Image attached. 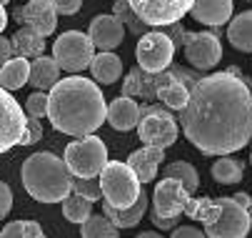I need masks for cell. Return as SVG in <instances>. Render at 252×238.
<instances>
[{
    "label": "cell",
    "mask_w": 252,
    "mask_h": 238,
    "mask_svg": "<svg viewBox=\"0 0 252 238\" xmlns=\"http://www.w3.org/2000/svg\"><path fill=\"white\" fill-rule=\"evenodd\" d=\"M190 15L210 28H220L232 18V0H192Z\"/></svg>",
    "instance_id": "obj_18"
},
{
    "label": "cell",
    "mask_w": 252,
    "mask_h": 238,
    "mask_svg": "<svg viewBox=\"0 0 252 238\" xmlns=\"http://www.w3.org/2000/svg\"><path fill=\"white\" fill-rule=\"evenodd\" d=\"M162 36H167L170 40H172V45H175V50L177 48H183V43H185V28H183V23H170V25H162V28H158Z\"/></svg>",
    "instance_id": "obj_36"
},
{
    "label": "cell",
    "mask_w": 252,
    "mask_h": 238,
    "mask_svg": "<svg viewBox=\"0 0 252 238\" xmlns=\"http://www.w3.org/2000/svg\"><path fill=\"white\" fill-rule=\"evenodd\" d=\"M200 78H202V73L188 71V68H183V65H170V68L158 71V73H148V71H142V68H132V71L127 73V78L123 80V95L142 98V100H158V93L165 85L180 80L190 90Z\"/></svg>",
    "instance_id": "obj_4"
},
{
    "label": "cell",
    "mask_w": 252,
    "mask_h": 238,
    "mask_svg": "<svg viewBox=\"0 0 252 238\" xmlns=\"http://www.w3.org/2000/svg\"><path fill=\"white\" fill-rule=\"evenodd\" d=\"M63 216L70 221V223H85L90 216H93V203L85 200L83 196L78 193H70L63 198Z\"/></svg>",
    "instance_id": "obj_27"
},
{
    "label": "cell",
    "mask_w": 252,
    "mask_h": 238,
    "mask_svg": "<svg viewBox=\"0 0 252 238\" xmlns=\"http://www.w3.org/2000/svg\"><path fill=\"white\" fill-rule=\"evenodd\" d=\"M150 218H153V216H150ZM177 221H180V218H153V223H155L158 228H165V231L175 228V226H177Z\"/></svg>",
    "instance_id": "obj_41"
},
{
    "label": "cell",
    "mask_w": 252,
    "mask_h": 238,
    "mask_svg": "<svg viewBox=\"0 0 252 238\" xmlns=\"http://www.w3.org/2000/svg\"><path fill=\"white\" fill-rule=\"evenodd\" d=\"M10 48L15 58H40L45 53V36H40L38 30H32L28 25H23L15 36L10 38Z\"/></svg>",
    "instance_id": "obj_21"
},
{
    "label": "cell",
    "mask_w": 252,
    "mask_h": 238,
    "mask_svg": "<svg viewBox=\"0 0 252 238\" xmlns=\"http://www.w3.org/2000/svg\"><path fill=\"white\" fill-rule=\"evenodd\" d=\"M80 236L83 238H120V228H115L102 213V216H90L80 226Z\"/></svg>",
    "instance_id": "obj_30"
},
{
    "label": "cell",
    "mask_w": 252,
    "mask_h": 238,
    "mask_svg": "<svg viewBox=\"0 0 252 238\" xmlns=\"http://www.w3.org/2000/svg\"><path fill=\"white\" fill-rule=\"evenodd\" d=\"M43 138V125L38 118H25V133L20 138V146H32Z\"/></svg>",
    "instance_id": "obj_35"
},
{
    "label": "cell",
    "mask_w": 252,
    "mask_h": 238,
    "mask_svg": "<svg viewBox=\"0 0 252 238\" xmlns=\"http://www.w3.org/2000/svg\"><path fill=\"white\" fill-rule=\"evenodd\" d=\"M13 208V191L5 181H0V221H3Z\"/></svg>",
    "instance_id": "obj_37"
},
{
    "label": "cell",
    "mask_w": 252,
    "mask_h": 238,
    "mask_svg": "<svg viewBox=\"0 0 252 238\" xmlns=\"http://www.w3.org/2000/svg\"><path fill=\"white\" fill-rule=\"evenodd\" d=\"M177 118L165 108L160 113H150L142 116L137 123V135L145 146H155V148H170L177 141Z\"/></svg>",
    "instance_id": "obj_13"
},
{
    "label": "cell",
    "mask_w": 252,
    "mask_h": 238,
    "mask_svg": "<svg viewBox=\"0 0 252 238\" xmlns=\"http://www.w3.org/2000/svg\"><path fill=\"white\" fill-rule=\"evenodd\" d=\"M105 98L95 80L70 76L58 80L48 93V118L55 130L65 135H93L105 123Z\"/></svg>",
    "instance_id": "obj_2"
},
{
    "label": "cell",
    "mask_w": 252,
    "mask_h": 238,
    "mask_svg": "<svg viewBox=\"0 0 252 238\" xmlns=\"http://www.w3.org/2000/svg\"><path fill=\"white\" fill-rule=\"evenodd\" d=\"M93 55H95V45L80 30L63 33V36H58V40L53 45V58L60 65V71H65V73L85 71L93 60Z\"/></svg>",
    "instance_id": "obj_7"
},
{
    "label": "cell",
    "mask_w": 252,
    "mask_h": 238,
    "mask_svg": "<svg viewBox=\"0 0 252 238\" xmlns=\"http://www.w3.org/2000/svg\"><path fill=\"white\" fill-rule=\"evenodd\" d=\"M5 25H8V15H5V5H0V33L5 30Z\"/></svg>",
    "instance_id": "obj_43"
},
{
    "label": "cell",
    "mask_w": 252,
    "mask_h": 238,
    "mask_svg": "<svg viewBox=\"0 0 252 238\" xmlns=\"http://www.w3.org/2000/svg\"><path fill=\"white\" fill-rule=\"evenodd\" d=\"M25 113H28V118H43L48 113V95L43 90H35L25 100Z\"/></svg>",
    "instance_id": "obj_34"
},
{
    "label": "cell",
    "mask_w": 252,
    "mask_h": 238,
    "mask_svg": "<svg viewBox=\"0 0 252 238\" xmlns=\"http://www.w3.org/2000/svg\"><path fill=\"white\" fill-rule=\"evenodd\" d=\"M242 173H245V165L242 160L237 158H230V156H220V160L212 163V178L222 183V186H235L242 181Z\"/></svg>",
    "instance_id": "obj_26"
},
{
    "label": "cell",
    "mask_w": 252,
    "mask_h": 238,
    "mask_svg": "<svg viewBox=\"0 0 252 238\" xmlns=\"http://www.w3.org/2000/svg\"><path fill=\"white\" fill-rule=\"evenodd\" d=\"M0 238H48V236L38 221H10L0 231Z\"/></svg>",
    "instance_id": "obj_32"
},
{
    "label": "cell",
    "mask_w": 252,
    "mask_h": 238,
    "mask_svg": "<svg viewBox=\"0 0 252 238\" xmlns=\"http://www.w3.org/2000/svg\"><path fill=\"white\" fill-rule=\"evenodd\" d=\"M5 3H10V0H0V5H5Z\"/></svg>",
    "instance_id": "obj_46"
},
{
    "label": "cell",
    "mask_w": 252,
    "mask_h": 238,
    "mask_svg": "<svg viewBox=\"0 0 252 238\" xmlns=\"http://www.w3.org/2000/svg\"><path fill=\"white\" fill-rule=\"evenodd\" d=\"M188 95H190V90L180 83V80H175V83L165 85V88L158 93V100H160L167 111H183L185 103H188Z\"/></svg>",
    "instance_id": "obj_31"
},
{
    "label": "cell",
    "mask_w": 252,
    "mask_h": 238,
    "mask_svg": "<svg viewBox=\"0 0 252 238\" xmlns=\"http://www.w3.org/2000/svg\"><path fill=\"white\" fill-rule=\"evenodd\" d=\"M88 38L100 53H113L125 38V28L115 15H97L88 28Z\"/></svg>",
    "instance_id": "obj_16"
},
{
    "label": "cell",
    "mask_w": 252,
    "mask_h": 238,
    "mask_svg": "<svg viewBox=\"0 0 252 238\" xmlns=\"http://www.w3.org/2000/svg\"><path fill=\"white\" fill-rule=\"evenodd\" d=\"M20 181L30 198L38 203H63L65 196L73 193V173L60 156L50 151L32 153L20 168Z\"/></svg>",
    "instance_id": "obj_3"
},
{
    "label": "cell",
    "mask_w": 252,
    "mask_h": 238,
    "mask_svg": "<svg viewBox=\"0 0 252 238\" xmlns=\"http://www.w3.org/2000/svg\"><path fill=\"white\" fill-rule=\"evenodd\" d=\"M88 68H90L93 78L97 83H102V85H113L123 76V60L115 53H97V55H93Z\"/></svg>",
    "instance_id": "obj_23"
},
{
    "label": "cell",
    "mask_w": 252,
    "mask_h": 238,
    "mask_svg": "<svg viewBox=\"0 0 252 238\" xmlns=\"http://www.w3.org/2000/svg\"><path fill=\"white\" fill-rule=\"evenodd\" d=\"M65 165L73 178H97L107 163L105 141L97 135H83L65 146Z\"/></svg>",
    "instance_id": "obj_6"
},
{
    "label": "cell",
    "mask_w": 252,
    "mask_h": 238,
    "mask_svg": "<svg viewBox=\"0 0 252 238\" xmlns=\"http://www.w3.org/2000/svg\"><path fill=\"white\" fill-rule=\"evenodd\" d=\"M127 3L137 13V18L150 28L180 23L192 8V0H127Z\"/></svg>",
    "instance_id": "obj_10"
},
{
    "label": "cell",
    "mask_w": 252,
    "mask_h": 238,
    "mask_svg": "<svg viewBox=\"0 0 252 238\" xmlns=\"http://www.w3.org/2000/svg\"><path fill=\"white\" fill-rule=\"evenodd\" d=\"M165 178H175V181H180L185 186V191L192 196L195 191H197V186H200V176H197V171H195V165H190V163H185V160H175V163H170L167 168H165Z\"/></svg>",
    "instance_id": "obj_29"
},
{
    "label": "cell",
    "mask_w": 252,
    "mask_h": 238,
    "mask_svg": "<svg viewBox=\"0 0 252 238\" xmlns=\"http://www.w3.org/2000/svg\"><path fill=\"white\" fill-rule=\"evenodd\" d=\"M247 213H250V218H252V196H250V200H247Z\"/></svg>",
    "instance_id": "obj_45"
},
{
    "label": "cell",
    "mask_w": 252,
    "mask_h": 238,
    "mask_svg": "<svg viewBox=\"0 0 252 238\" xmlns=\"http://www.w3.org/2000/svg\"><path fill=\"white\" fill-rule=\"evenodd\" d=\"M170 238H207V236L200 228H195V226H180V228L172 231Z\"/></svg>",
    "instance_id": "obj_39"
},
{
    "label": "cell",
    "mask_w": 252,
    "mask_h": 238,
    "mask_svg": "<svg viewBox=\"0 0 252 238\" xmlns=\"http://www.w3.org/2000/svg\"><path fill=\"white\" fill-rule=\"evenodd\" d=\"M107 123H110L115 130H132L137 128L140 123V111H137V100L127 98V95H120L115 98L110 106H107V113H105Z\"/></svg>",
    "instance_id": "obj_19"
},
{
    "label": "cell",
    "mask_w": 252,
    "mask_h": 238,
    "mask_svg": "<svg viewBox=\"0 0 252 238\" xmlns=\"http://www.w3.org/2000/svg\"><path fill=\"white\" fill-rule=\"evenodd\" d=\"M60 80V65L55 63V58L40 55L30 63V73H28V83L35 90H50L55 83Z\"/></svg>",
    "instance_id": "obj_22"
},
{
    "label": "cell",
    "mask_w": 252,
    "mask_h": 238,
    "mask_svg": "<svg viewBox=\"0 0 252 238\" xmlns=\"http://www.w3.org/2000/svg\"><path fill=\"white\" fill-rule=\"evenodd\" d=\"M135 58H137V68H142L148 73H158V71H165V68L172 65L175 45L167 36H162L155 28L140 38V43L135 48Z\"/></svg>",
    "instance_id": "obj_9"
},
{
    "label": "cell",
    "mask_w": 252,
    "mask_h": 238,
    "mask_svg": "<svg viewBox=\"0 0 252 238\" xmlns=\"http://www.w3.org/2000/svg\"><path fill=\"white\" fill-rule=\"evenodd\" d=\"M137 238H165V236H160V233H155V231H145V233H140Z\"/></svg>",
    "instance_id": "obj_44"
},
{
    "label": "cell",
    "mask_w": 252,
    "mask_h": 238,
    "mask_svg": "<svg viewBox=\"0 0 252 238\" xmlns=\"http://www.w3.org/2000/svg\"><path fill=\"white\" fill-rule=\"evenodd\" d=\"M218 206H220L218 218L205 228V236L207 238H247L252 228V218L247 208L237 206L232 198H218Z\"/></svg>",
    "instance_id": "obj_8"
},
{
    "label": "cell",
    "mask_w": 252,
    "mask_h": 238,
    "mask_svg": "<svg viewBox=\"0 0 252 238\" xmlns=\"http://www.w3.org/2000/svg\"><path fill=\"white\" fill-rule=\"evenodd\" d=\"M73 193L83 196L90 203L102 198V191H100V181L97 178H73Z\"/></svg>",
    "instance_id": "obj_33"
},
{
    "label": "cell",
    "mask_w": 252,
    "mask_h": 238,
    "mask_svg": "<svg viewBox=\"0 0 252 238\" xmlns=\"http://www.w3.org/2000/svg\"><path fill=\"white\" fill-rule=\"evenodd\" d=\"M177 113L185 138L205 156H230L252 141V90L237 68L202 76Z\"/></svg>",
    "instance_id": "obj_1"
},
{
    "label": "cell",
    "mask_w": 252,
    "mask_h": 238,
    "mask_svg": "<svg viewBox=\"0 0 252 238\" xmlns=\"http://www.w3.org/2000/svg\"><path fill=\"white\" fill-rule=\"evenodd\" d=\"M237 206H242V208H247V200H250V196L247 193H235V196H230Z\"/></svg>",
    "instance_id": "obj_42"
},
{
    "label": "cell",
    "mask_w": 252,
    "mask_h": 238,
    "mask_svg": "<svg viewBox=\"0 0 252 238\" xmlns=\"http://www.w3.org/2000/svg\"><path fill=\"white\" fill-rule=\"evenodd\" d=\"M162 158H165V151H162V148L142 146L140 151H135V153L127 158V165H130V171L135 173V178H137L142 186H148L150 181H155Z\"/></svg>",
    "instance_id": "obj_17"
},
{
    "label": "cell",
    "mask_w": 252,
    "mask_h": 238,
    "mask_svg": "<svg viewBox=\"0 0 252 238\" xmlns=\"http://www.w3.org/2000/svg\"><path fill=\"white\" fill-rule=\"evenodd\" d=\"M23 133H25V111L5 88H0V156L20 146Z\"/></svg>",
    "instance_id": "obj_12"
},
{
    "label": "cell",
    "mask_w": 252,
    "mask_h": 238,
    "mask_svg": "<svg viewBox=\"0 0 252 238\" xmlns=\"http://www.w3.org/2000/svg\"><path fill=\"white\" fill-rule=\"evenodd\" d=\"M148 193H145V188L140 191V196H137V200L132 203L130 208H113L110 203H105V216H107V221H110L115 228H135L140 221H142V216H145V211H148Z\"/></svg>",
    "instance_id": "obj_20"
},
{
    "label": "cell",
    "mask_w": 252,
    "mask_h": 238,
    "mask_svg": "<svg viewBox=\"0 0 252 238\" xmlns=\"http://www.w3.org/2000/svg\"><path fill=\"white\" fill-rule=\"evenodd\" d=\"M183 50H185V58L190 60V65L197 68V71H210L222 58L220 38L207 30L205 33H185Z\"/></svg>",
    "instance_id": "obj_14"
},
{
    "label": "cell",
    "mask_w": 252,
    "mask_h": 238,
    "mask_svg": "<svg viewBox=\"0 0 252 238\" xmlns=\"http://www.w3.org/2000/svg\"><path fill=\"white\" fill-rule=\"evenodd\" d=\"M250 160H252V153H250Z\"/></svg>",
    "instance_id": "obj_47"
},
{
    "label": "cell",
    "mask_w": 252,
    "mask_h": 238,
    "mask_svg": "<svg viewBox=\"0 0 252 238\" xmlns=\"http://www.w3.org/2000/svg\"><path fill=\"white\" fill-rule=\"evenodd\" d=\"M97 181L105 203H110L113 208H130L142 191V183L135 178L130 165L123 160H107Z\"/></svg>",
    "instance_id": "obj_5"
},
{
    "label": "cell",
    "mask_w": 252,
    "mask_h": 238,
    "mask_svg": "<svg viewBox=\"0 0 252 238\" xmlns=\"http://www.w3.org/2000/svg\"><path fill=\"white\" fill-rule=\"evenodd\" d=\"M58 15H75L83 5V0H53Z\"/></svg>",
    "instance_id": "obj_38"
},
{
    "label": "cell",
    "mask_w": 252,
    "mask_h": 238,
    "mask_svg": "<svg viewBox=\"0 0 252 238\" xmlns=\"http://www.w3.org/2000/svg\"><path fill=\"white\" fill-rule=\"evenodd\" d=\"M13 18L20 25H28L32 30H38L40 36H53L55 28H58V13L53 0H28L23 8L13 10Z\"/></svg>",
    "instance_id": "obj_15"
},
{
    "label": "cell",
    "mask_w": 252,
    "mask_h": 238,
    "mask_svg": "<svg viewBox=\"0 0 252 238\" xmlns=\"http://www.w3.org/2000/svg\"><path fill=\"white\" fill-rule=\"evenodd\" d=\"M192 196L175 178H162L153 193V218H180L190 211Z\"/></svg>",
    "instance_id": "obj_11"
},
{
    "label": "cell",
    "mask_w": 252,
    "mask_h": 238,
    "mask_svg": "<svg viewBox=\"0 0 252 238\" xmlns=\"http://www.w3.org/2000/svg\"><path fill=\"white\" fill-rule=\"evenodd\" d=\"M227 40L242 53H252V10L240 13L227 25Z\"/></svg>",
    "instance_id": "obj_25"
},
{
    "label": "cell",
    "mask_w": 252,
    "mask_h": 238,
    "mask_svg": "<svg viewBox=\"0 0 252 238\" xmlns=\"http://www.w3.org/2000/svg\"><path fill=\"white\" fill-rule=\"evenodd\" d=\"M13 58V48H10V40L5 36H0V65H3L5 60Z\"/></svg>",
    "instance_id": "obj_40"
},
{
    "label": "cell",
    "mask_w": 252,
    "mask_h": 238,
    "mask_svg": "<svg viewBox=\"0 0 252 238\" xmlns=\"http://www.w3.org/2000/svg\"><path fill=\"white\" fill-rule=\"evenodd\" d=\"M28 73H30V60L25 58H10L0 65V88H5L8 93L23 88L28 83Z\"/></svg>",
    "instance_id": "obj_24"
},
{
    "label": "cell",
    "mask_w": 252,
    "mask_h": 238,
    "mask_svg": "<svg viewBox=\"0 0 252 238\" xmlns=\"http://www.w3.org/2000/svg\"><path fill=\"white\" fill-rule=\"evenodd\" d=\"M113 15L123 23V28H127V30L132 33V36H137V38H142L145 33H150V25H148V23H142V20L137 18V13L130 8L127 0H115Z\"/></svg>",
    "instance_id": "obj_28"
}]
</instances>
